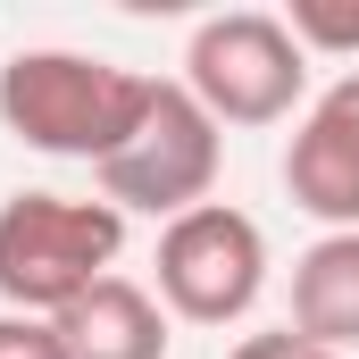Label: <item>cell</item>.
Here are the masks:
<instances>
[{
  "label": "cell",
  "mask_w": 359,
  "mask_h": 359,
  "mask_svg": "<svg viewBox=\"0 0 359 359\" xmlns=\"http://www.w3.org/2000/svg\"><path fill=\"white\" fill-rule=\"evenodd\" d=\"M176 84L217 126H276L309 92V50L292 42V25L268 17V8H217V17L192 25Z\"/></svg>",
  "instance_id": "3"
},
{
  "label": "cell",
  "mask_w": 359,
  "mask_h": 359,
  "mask_svg": "<svg viewBox=\"0 0 359 359\" xmlns=\"http://www.w3.org/2000/svg\"><path fill=\"white\" fill-rule=\"evenodd\" d=\"M284 25L309 59H359V0H292Z\"/></svg>",
  "instance_id": "9"
},
{
  "label": "cell",
  "mask_w": 359,
  "mask_h": 359,
  "mask_svg": "<svg viewBox=\"0 0 359 359\" xmlns=\"http://www.w3.org/2000/svg\"><path fill=\"white\" fill-rule=\"evenodd\" d=\"M268 292V234L234 201H201L159 226V309L184 326H234Z\"/></svg>",
  "instance_id": "4"
},
{
  "label": "cell",
  "mask_w": 359,
  "mask_h": 359,
  "mask_svg": "<svg viewBox=\"0 0 359 359\" xmlns=\"http://www.w3.org/2000/svg\"><path fill=\"white\" fill-rule=\"evenodd\" d=\"M326 109H343V117L359 126V67H351V76H334V84H326Z\"/></svg>",
  "instance_id": "11"
},
{
  "label": "cell",
  "mask_w": 359,
  "mask_h": 359,
  "mask_svg": "<svg viewBox=\"0 0 359 359\" xmlns=\"http://www.w3.org/2000/svg\"><path fill=\"white\" fill-rule=\"evenodd\" d=\"M151 92H159V76L109 67L92 50H17L0 67V126L25 151L100 168L134 142V126L151 117Z\"/></svg>",
  "instance_id": "1"
},
{
  "label": "cell",
  "mask_w": 359,
  "mask_h": 359,
  "mask_svg": "<svg viewBox=\"0 0 359 359\" xmlns=\"http://www.w3.org/2000/svg\"><path fill=\"white\" fill-rule=\"evenodd\" d=\"M292 334L359 359V234H318L292 259Z\"/></svg>",
  "instance_id": "8"
},
{
  "label": "cell",
  "mask_w": 359,
  "mask_h": 359,
  "mask_svg": "<svg viewBox=\"0 0 359 359\" xmlns=\"http://www.w3.org/2000/svg\"><path fill=\"white\" fill-rule=\"evenodd\" d=\"M126 209L76 192H8L0 201V301L17 318L76 309L100 276H117Z\"/></svg>",
  "instance_id": "2"
},
{
  "label": "cell",
  "mask_w": 359,
  "mask_h": 359,
  "mask_svg": "<svg viewBox=\"0 0 359 359\" xmlns=\"http://www.w3.org/2000/svg\"><path fill=\"white\" fill-rule=\"evenodd\" d=\"M292 359H343V351H318V343H292Z\"/></svg>",
  "instance_id": "12"
},
{
  "label": "cell",
  "mask_w": 359,
  "mask_h": 359,
  "mask_svg": "<svg viewBox=\"0 0 359 359\" xmlns=\"http://www.w3.org/2000/svg\"><path fill=\"white\" fill-rule=\"evenodd\" d=\"M284 192L292 209H309L326 234H359V126L343 109H309L284 142Z\"/></svg>",
  "instance_id": "6"
},
{
  "label": "cell",
  "mask_w": 359,
  "mask_h": 359,
  "mask_svg": "<svg viewBox=\"0 0 359 359\" xmlns=\"http://www.w3.org/2000/svg\"><path fill=\"white\" fill-rule=\"evenodd\" d=\"M59 326V343L67 359H168V309H159V292L151 284H134V276H100L76 309H59L50 318Z\"/></svg>",
  "instance_id": "7"
},
{
  "label": "cell",
  "mask_w": 359,
  "mask_h": 359,
  "mask_svg": "<svg viewBox=\"0 0 359 359\" xmlns=\"http://www.w3.org/2000/svg\"><path fill=\"white\" fill-rule=\"evenodd\" d=\"M217 168H226V126H217L184 84L159 76L151 117L134 126V142H126L117 159H100V201L176 226L184 209H201V201L217 192Z\"/></svg>",
  "instance_id": "5"
},
{
  "label": "cell",
  "mask_w": 359,
  "mask_h": 359,
  "mask_svg": "<svg viewBox=\"0 0 359 359\" xmlns=\"http://www.w3.org/2000/svg\"><path fill=\"white\" fill-rule=\"evenodd\" d=\"M0 359H67V343H59L50 318H17V309H0Z\"/></svg>",
  "instance_id": "10"
}]
</instances>
